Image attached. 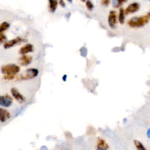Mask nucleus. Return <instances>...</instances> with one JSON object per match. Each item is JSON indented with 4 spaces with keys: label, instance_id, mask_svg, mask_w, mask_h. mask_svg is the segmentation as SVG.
Returning a JSON list of instances; mask_svg holds the SVG:
<instances>
[{
    "label": "nucleus",
    "instance_id": "16",
    "mask_svg": "<svg viewBox=\"0 0 150 150\" xmlns=\"http://www.w3.org/2000/svg\"><path fill=\"white\" fill-rule=\"evenodd\" d=\"M10 25L7 22H4L0 25V33H2L5 30L8 29Z\"/></svg>",
    "mask_w": 150,
    "mask_h": 150
},
{
    "label": "nucleus",
    "instance_id": "23",
    "mask_svg": "<svg viewBox=\"0 0 150 150\" xmlns=\"http://www.w3.org/2000/svg\"><path fill=\"white\" fill-rule=\"evenodd\" d=\"M147 137L150 139V129H149L147 131Z\"/></svg>",
    "mask_w": 150,
    "mask_h": 150
},
{
    "label": "nucleus",
    "instance_id": "6",
    "mask_svg": "<svg viewBox=\"0 0 150 150\" xmlns=\"http://www.w3.org/2000/svg\"><path fill=\"white\" fill-rule=\"evenodd\" d=\"M24 40L21 37H16L13 39H11L9 41L5 42L4 43V47L5 49H9L10 47H12L16 44L21 42L22 41Z\"/></svg>",
    "mask_w": 150,
    "mask_h": 150
},
{
    "label": "nucleus",
    "instance_id": "15",
    "mask_svg": "<svg viewBox=\"0 0 150 150\" xmlns=\"http://www.w3.org/2000/svg\"><path fill=\"white\" fill-rule=\"evenodd\" d=\"M134 145L137 150H146L144 145L138 140H134Z\"/></svg>",
    "mask_w": 150,
    "mask_h": 150
},
{
    "label": "nucleus",
    "instance_id": "18",
    "mask_svg": "<svg viewBox=\"0 0 150 150\" xmlns=\"http://www.w3.org/2000/svg\"><path fill=\"white\" fill-rule=\"evenodd\" d=\"M16 75H4L3 79L6 80H12L15 79Z\"/></svg>",
    "mask_w": 150,
    "mask_h": 150
},
{
    "label": "nucleus",
    "instance_id": "13",
    "mask_svg": "<svg viewBox=\"0 0 150 150\" xmlns=\"http://www.w3.org/2000/svg\"><path fill=\"white\" fill-rule=\"evenodd\" d=\"M57 6V1L54 0H50L49 1V8L51 12H54Z\"/></svg>",
    "mask_w": 150,
    "mask_h": 150
},
{
    "label": "nucleus",
    "instance_id": "20",
    "mask_svg": "<svg viewBox=\"0 0 150 150\" xmlns=\"http://www.w3.org/2000/svg\"><path fill=\"white\" fill-rule=\"evenodd\" d=\"M6 39V36L3 33H0V43L5 41Z\"/></svg>",
    "mask_w": 150,
    "mask_h": 150
},
{
    "label": "nucleus",
    "instance_id": "1",
    "mask_svg": "<svg viewBox=\"0 0 150 150\" xmlns=\"http://www.w3.org/2000/svg\"><path fill=\"white\" fill-rule=\"evenodd\" d=\"M149 17L148 15H144L141 16H135L131 18L128 21V24L130 27H140L145 25L149 22Z\"/></svg>",
    "mask_w": 150,
    "mask_h": 150
},
{
    "label": "nucleus",
    "instance_id": "2",
    "mask_svg": "<svg viewBox=\"0 0 150 150\" xmlns=\"http://www.w3.org/2000/svg\"><path fill=\"white\" fill-rule=\"evenodd\" d=\"M1 70L4 75H16L20 71V67L15 64H8L3 65Z\"/></svg>",
    "mask_w": 150,
    "mask_h": 150
},
{
    "label": "nucleus",
    "instance_id": "22",
    "mask_svg": "<svg viewBox=\"0 0 150 150\" xmlns=\"http://www.w3.org/2000/svg\"><path fill=\"white\" fill-rule=\"evenodd\" d=\"M59 4H60L62 6H63V7H64V6H65V3H64V2L63 1H60L59 2Z\"/></svg>",
    "mask_w": 150,
    "mask_h": 150
},
{
    "label": "nucleus",
    "instance_id": "7",
    "mask_svg": "<svg viewBox=\"0 0 150 150\" xmlns=\"http://www.w3.org/2000/svg\"><path fill=\"white\" fill-rule=\"evenodd\" d=\"M97 150H108L109 146L107 143L101 138H98L96 145Z\"/></svg>",
    "mask_w": 150,
    "mask_h": 150
},
{
    "label": "nucleus",
    "instance_id": "9",
    "mask_svg": "<svg viewBox=\"0 0 150 150\" xmlns=\"http://www.w3.org/2000/svg\"><path fill=\"white\" fill-rule=\"evenodd\" d=\"M33 50V46L30 43H28L21 47L19 50V53L22 55H26V54L32 52Z\"/></svg>",
    "mask_w": 150,
    "mask_h": 150
},
{
    "label": "nucleus",
    "instance_id": "12",
    "mask_svg": "<svg viewBox=\"0 0 150 150\" xmlns=\"http://www.w3.org/2000/svg\"><path fill=\"white\" fill-rule=\"evenodd\" d=\"M11 115L8 111L5 108H0V121L5 122L7 120L10 118Z\"/></svg>",
    "mask_w": 150,
    "mask_h": 150
},
{
    "label": "nucleus",
    "instance_id": "10",
    "mask_svg": "<svg viewBox=\"0 0 150 150\" xmlns=\"http://www.w3.org/2000/svg\"><path fill=\"white\" fill-rule=\"evenodd\" d=\"M32 61V57L28 55H22L19 58V63L21 66H26Z\"/></svg>",
    "mask_w": 150,
    "mask_h": 150
},
{
    "label": "nucleus",
    "instance_id": "11",
    "mask_svg": "<svg viewBox=\"0 0 150 150\" xmlns=\"http://www.w3.org/2000/svg\"><path fill=\"white\" fill-rule=\"evenodd\" d=\"M139 5L137 2H133L129 4L125 9L124 12L126 14L129 13H133L136 11H137L139 9Z\"/></svg>",
    "mask_w": 150,
    "mask_h": 150
},
{
    "label": "nucleus",
    "instance_id": "4",
    "mask_svg": "<svg viewBox=\"0 0 150 150\" xmlns=\"http://www.w3.org/2000/svg\"><path fill=\"white\" fill-rule=\"evenodd\" d=\"M13 102V98L8 94L0 96V105L4 107H9Z\"/></svg>",
    "mask_w": 150,
    "mask_h": 150
},
{
    "label": "nucleus",
    "instance_id": "17",
    "mask_svg": "<svg viewBox=\"0 0 150 150\" xmlns=\"http://www.w3.org/2000/svg\"><path fill=\"white\" fill-rule=\"evenodd\" d=\"M124 1H119V0H115L112 1V5L115 8L119 7Z\"/></svg>",
    "mask_w": 150,
    "mask_h": 150
},
{
    "label": "nucleus",
    "instance_id": "24",
    "mask_svg": "<svg viewBox=\"0 0 150 150\" xmlns=\"http://www.w3.org/2000/svg\"><path fill=\"white\" fill-rule=\"evenodd\" d=\"M148 16H149V17H150V11H149V12L148 13Z\"/></svg>",
    "mask_w": 150,
    "mask_h": 150
},
{
    "label": "nucleus",
    "instance_id": "21",
    "mask_svg": "<svg viewBox=\"0 0 150 150\" xmlns=\"http://www.w3.org/2000/svg\"><path fill=\"white\" fill-rule=\"evenodd\" d=\"M101 2L104 5H108L109 4V3H110V1H105L104 0V1H103Z\"/></svg>",
    "mask_w": 150,
    "mask_h": 150
},
{
    "label": "nucleus",
    "instance_id": "19",
    "mask_svg": "<svg viewBox=\"0 0 150 150\" xmlns=\"http://www.w3.org/2000/svg\"><path fill=\"white\" fill-rule=\"evenodd\" d=\"M86 7L87 8V9L88 10H91L93 8V5L92 2L90 1H87L86 3Z\"/></svg>",
    "mask_w": 150,
    "mask_h": 150
},
{
    "label": "nucleus",
    "instance_id": "3",
    "mask_svg": "<svg viewBox=\"0 0 150 150\" xmlns=\"http://www.w3.org/2000/svg\"><path fill=\"white\" fill-rule=\"evenodd\" d=\"M39 73L38 70L36 69L30 68L27 69L23 74H20L16 77L17 80H26L32 79L36 77Z\"/></svg>",
    "mask_w": 150,
    "mask_h": 150
},
{
    "label": "nucleus",
    "instance_id": "8",
    "mask_svg": "<svg viewBox=\"0 0 150 150\" xmlns=\"http://www.w3.org/2000/svg\"><path fill=\"white\" fill-rule=\"evenodd\" d=\"M108 22L109 26L114 28L117 23V15H116V12L114 11H111L110 12L109 15H108Z\"/></svg>",
    "mask_w": 150,
    "mask_h": 150
},
{
    "label": "nucleus",
    "instance_id": "14",
    "mask_svg": "<svg viewBox=\"0 0 150 150\" xmlns=\"http://www.w3.org/2000/svg\"><path fill=\"white\" fill-rule=\"evenodd\" d=\"M124 14H125L124 9L122 8H120L119 11V15H118V20L120 23L121 24H122L124 22V18H125Z\"/></svg>",
    "mask_w": 150,
    "mask_h": 150
},
{
    "label": "nucleus",
    "instance_id": "5",
    "mask_svg": "<svg viewBox=\"0 0 150 150\" xmlns=\"http://www.w3.org/2000/svg\"><path fill=\"white\" fill-rule=\"evenodd\" d=\"M11 93L12 95V96L14 97V98L19 103L22 104L24 103L26 101L25 97L20 93V92L17 90L16 88H12L11 89Z\"/></svg>",
    "mask_w": 150,
    "mask_h": 150
}]
</instances>
